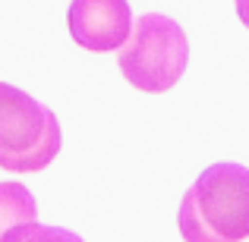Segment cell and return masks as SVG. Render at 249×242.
I'll return each mask as SVG.
<instances>
[{"mask_svg": "<svg viewBox=\"0 0 249 242\" xmlns=\"http://www.w3.org/2000/svg\"><path fill=\"white\" fill-rule=\"evenodd\" d=\"M183 242L249 239V167L221 161L205 167L177 211Z\"/></svg>", "mask_w": 249, "mask_h": 242, "instance_id": "6da1fadb", "label": "cell"}, {"mask_svg": "<svg viewBox=\"0 0 249 242\" xmlns=\"http://www.w3.org/2000/svg\"><path fill=\"white\" fill-rule=\"evenodd\" d=\"M189 63L186 32L164 13H145L133 22V32L117 50V66L133 88L161 95L170 91Z\"/></svg>", "mask_w": 249, "mask_h": 242, "instance_id": "7a4b0ae2", "label": "cell"}, {"mask_svg": "<svg viewBox=\"0 0 249 242\" xmlns=\"http://www.w3.org/2000/svg\"><path fill=\"white\" fill-rule=\"evenodd\" d=\"M63 135L57 113L16 85L0 82V167L38 173L60 154Z\"/></svg>", "mask_w": 249, "mask_h": 242, "instance_id": "3957f363", "label": "cell"}, {"mask_svg": "<svg viewBox=\"0 0 249 242\" xmlns=\"http://www.w3.org/2000/svg\"><path fill=\"white\" fill-rule=\"evenodd\" d=\"M67 29L82 50H120L133 32L129 0H73L67 10Z\"/></svg>", "mask_w": 249, "mask_h": 242, "instance_id": "277c9868", "label": "cell"}, {"mask_svg": "<svg viewBox=\"0 0 249 242\" xmlns=\"http://www.w3.org/2000/svg\"><path fill=\"white\" fill-rule=\"evenodd\" d=\"M38 217L35 195L22 182H0V239L19 224H32Z\"/></svg>", "mask_w": 249, "mask_h": 242, "instance_id": "5b68a950", "label": "cell"}, {"mask_svg": "<svg viewBox=\"0 0 249 242\" xmlns=\"http://www.w3.org/2000/svg\"><path fill=\"white\" fill-rule=\"evenodd\" d=\"M0 242H82V239L76 233L63 230V226H44L38 220H32V224H19L10 233H3Z\"/></svg>", "mask_w": 249, "mask_h": 242, "instance_id": "8992f818", "label": "cell"}, {"mask_svg": "<svg viewBox=\"0 0 249 242\" xmlns=\"http://www.w3.org/2000/svg\"><path fill=\"white\" fill-rule=\"evenodd\" d=\"M237 16H240V22L249 29V0H237Z\"/></svg>", "mask_w": 249, "mask_h": 242, "instance_id": "52a82bcc", "label": "cell"}]
</instances>
